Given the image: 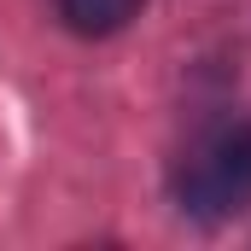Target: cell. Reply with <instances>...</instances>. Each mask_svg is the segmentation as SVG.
Listing matches in <instances>:
<instances>
[{"instance_id": "1", "label": "cell", "mask_w": 251, "mask_h": 251, "mask_svg": "<svg viewBox=\"0 0 251 251\" xmlns=\"http://www.w3.org/2000/svg\"><path fill=\"white\" fill-rule=\"evenodd\" d=\"M176 204L193 222H222L251 204V123L204 128L176 164Z\"/></svg>"}, {"instance_id": "2", "label": "cell", "mask_w": 251, "mask_h": 251, "mask_svg": "<svg viewBox=\"0 0 251 251\" xmlns=\"http://www.w3.org/2000/svg\"><path fill=\"white\" fill-rule=\"evenodd\" d=\"M134 12H140V0H59V18L76 35H117Z\"/></svg>"}]
</instances>
